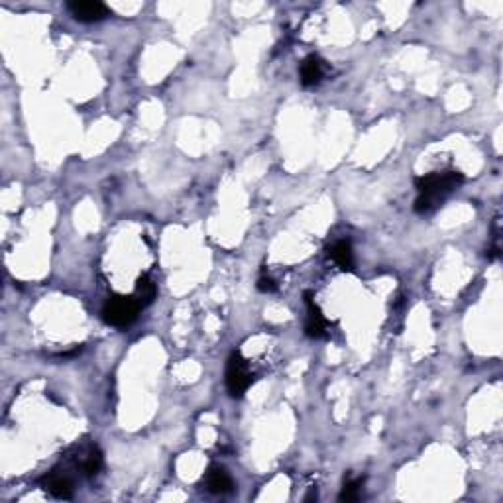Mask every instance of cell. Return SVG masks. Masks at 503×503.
<instances>
[{
	"mask_svg": "<svg viewBox=\"0 0 503 503\" xmlns=\"http://www.w3.org/2000/svg\"><path fill=\"white\" fill-rule=\"evenodd\" d=\"M464 183V176L460 171H435L429 176L417 177L415 187L419 191V197L415 200V213L419 215H429L439 207L448 195L456 191Z\"/></svg>",
	"mask_w": 503,
	"mask_h": 503,
	"instance_id": "1",
	"label": "cell"
},
{
	"mask_svg": "<svg viewBox=\"0 0 503 503\" xmlns=\"http://www.w3.org/2000/svg\"><path fill=\"white\" fill-rule=\"evenodd\" d=\"M140 305L134 295H111L103 307V319L116 328H126L136 320Z\"/></svg>",
	"mask_w": 503,
	"mask_h": 503,
	"instance_id": "2",
	"label": "cell"
},
{
	"mask_svg": "<svg viewBox=\"0 0 503 503\" xmlns=\"http://www.w3.org/2000/svg\"><path fill=\"white\" fill-rule=\"evenodd\" d=\"M252 374L248 372L246 362L240 352H232L226 364V390L232 397H242L246 390L252 385Z\"/></svg>",
	"mask_w": 503,
	"mask_h": 503,
	"instance_id": "3",
	"label": "cell"
},
{
	"mask_svg": "<svg viewBox=\"0 0 503 503\" xmlns=\"http://www.w3.org/2000/svg\"><path fill=\"white\" fill-rule=\"evenodd\" d=\"M67 10L71 12V16L85 24L101 22L104 18L111 16V10L104 6L103 2H69Z\"/></svg>",
	"mask_w": 503,
	"mask_h": 503,
	"instance_id": "4",
	"label": "cell"
},
{
	"mask_svg": "<svg viewBox=\"0 0 503 503\" xmlns=\"http://www.w3.org/2000/svg\"><path fill=\"white\" fill-rule=\"evenodd\" d=\"M41 486H44L46 492L57 497V499H71L73 492H75L73 479L67 474H61V472L57 470L49 472L48 476L41 479Z\"/></svg>",
	"mask_w": 503,
	"mask_h": 503,
	"instance_id": "5",
	"label": "cell"
},
{
	"mask_svg": "<svg viewBox=\"0 0 503 503\" xmlns=\"http://www.w3.org/2000/svg\"><path fill=\"white\" fill-rule=\"evenodd\" d=\"M305 301H307V309H309V317L305 322V335L311 336V338H322L327 335V320L322 317L319 307L313 303L311 293H305Z\"/></svg>",
	"mask_w": 503,
	"mask_h": 503,
	"instance_id": "6",
	"label": "cell"
},
{
	"mask_svg": "<svg viewBox=\"0 0 503 503\" xmlns=\"http://www.w3.org/2000/svg\"><path fill=\"white\" fill-rule=\"evenodd\" d=\"M205 486H207L210 494H228L234 487V482H232L230 474L224 470L223 466L213 464L208 468L207 476H205Z\"/></svg>",
	"mask_w": 503,
	"mask_h": 503,
	"instance_id": "7",
	"label": "cell"
},
{
	"mask_svg": "<svg viewBox=\"0 0 503 503\" xmlns=\"http://www.w3.org/2000/svg\"><path fill=\"white\" fill-rule=\"evenodd\" d=\"M299 77L305 87H315L319 85L322 77H325V61L317 56H309L303 59L301 69H299Z\"/></svg>",
	"mask_w": 503,
	"mask_h": 503,
	"instance_id": "8",
	"label": "cell"
},
{
	"mask_svg": "<svg viewBox=\"0 0 503 503\" xmlns=\"http://www.w3.org/2000/svg\"><path fill=\"white\" fill-rule=\"evenodd\" d=\"M158 297V288L148 275H142L140 280L136 281V291H134V299L138 301V305L144 309L148 305L153 303V299Z\"/></svg>",
	"mask_w": 503,
	"mask_h": 503,
	"instance_id": "9",
	"label": "cell"
},
{
	"mask_svg": "<svg viewBox=\"0 0 503 503\" xmlns=\"http://www.w3.org/2000/svg\"><path fill=\"white\" fill-rule=\"evenodd\" d=\"M328 254L342 270H352L354 268V252H352L350 242H346V240L336 242L335 246L328 250Z\"/></svg>",
	"mask_w": 503,
	"mask_h": 503,
	"instance_id": "10",
	"label": "cell"
},
{
	"mask_svg": "<svg viewBox=\"0 0 503 503\" xmlns=\"http://www.w3.org/2000/svg\"><path fill=\"white\" fill-rule=\"evenodd\" d=\"M101 468H103V454L96 448H91L87 454H85V458H83V462H81V470H83L85 476L93 478V476H96L101 472Z\"/></svg>",
	"mask_w": 503,
	"mask_h": 503,
	"instance_id": "11",
	"label": "cell"
},
{
	"mask_svg": "<svg viewBox=\"0 0 503 503\" xmlns=\"http://www.w3.org/2000/svg\"><path fill=\"white\" fill-rule=\"evenodd\" d=\"M362 486H364V479H348L344 484L338 499L340 502H358L360 495H362Z\"/></svg>",
	"mask_w": 503,
	"mask_h": 503,
	"instance_id": "12",
	"label": "cell"
},
{
	"mask_svg": "<svg viewBox=\"0 0 503 503\" xmlns=\"http://www.w3.org/2000/svg\"><path fill=\"white\" fill-rule=\"evenodd\" d=\"M258 289H260L262 293H273V291L278 289V283H275L272 278H260V281H258Z\"/></svg>",
	"mask_w": 503,
	"mask_h": 503,
	"instance_id": "13",
	"label": "cell"
},
{
	"mask_svg": "<svg viewBox=\"0 0 503 503\" xmlns=\"http://www.w3.org/2000/svg\"><path fill=\"white\" fill-rule=\"evenodd\" d=\"M313 499H317V492H315V489H313L311 494L305 497V502H313Z\"/></svg>",
	"mask_w": 503,
	"mask_h": 503,
	"instance_id": "14",
	"label": "cell"
}]
</instances>
